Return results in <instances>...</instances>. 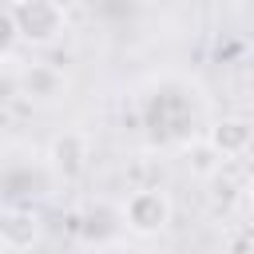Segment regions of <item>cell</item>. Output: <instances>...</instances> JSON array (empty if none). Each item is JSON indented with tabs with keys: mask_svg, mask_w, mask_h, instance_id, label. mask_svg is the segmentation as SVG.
<instances>
[{
	"mask_svg": "<svg viewBox=\"0 0 254 254\" xmlns=\"http://www.w3.org/2000/svg\"><path fill=\"white\" fill-rule=\"evenodd\" d=\"M119 206H123L127 234H135V238H155V234H163V230L171 226V218H175V202H171V194L159 190V187H139V190H131Z\"/></svg>",
	"mask_w": 254,
	"mask_h": 254,
	"instance_id": "cell-3",
	"label": "cell"
},
{
	"mask_svg": "<svg viewBox=\"0 0 254 254\" xmlns=\"http://www.w3.org/2000/svg\"><path fill=\"white\" fill-rule=\"evenodd\" d=\"M210 254H214V250H210Z\"/></svg>",
	"mask_w": 254,
	"mask_h": 254,
	"instance_id": "cell-11",
	"label": "cell"
},
{
	"mask_svg": "<svg viewBox=\"0 0 254 254\" xmlns=\"http://www.w3.org/2000/svg\"><path fill=\"white\" fill-rule=\"evenodd\" d=\"M8 20L24 48H52L67 32V12L60 0H8Z\"/></svg>",
	"mask_w": 254,
	"mask_h": 254,
	"instance_id": "cell-2",
	"label": "cell"
},
{
	"mask_svg": "<svg viewBox=\"0 0 254 254\" xmlns=\"http://www.w3.org/2000/svg\"><path fill=\"white\" fill-rule=\"evenodd\" d=\"M210 151L222 159V163H234V159H246L254 151V123L246 115H218L206 123V135Z\"/></svg>",
	"mask_w": 254,
	"mask_h": 254,
	"instance_id": "cell-6",
	"label": "cell"
},
{
	"mask_svg": "<svg viewBox=\"0 0 254 254\" xmlns=\"http://www.w3.org/2000/svg\"><path fill=\"white\" fill-rule=\"evenodd\" d=\"M250 48H254V32H250Z\"/></svg>",
	"mask_w": 254,
	"mask_h": 254,
	"instance_id": "cell-10",
	"label": "cell"
},
{
	"mask_svg": "<svg viewBox=\"0 0 254 254\" xmlns=\"http://www.w3.org/2000/svg\"><path fill=\"white\" fill-rule=\"evenodd\" d=\"M183 83H155L143 95V127L159 147H190L198 127V107Z\"/></svg>",
	"mask_w": 254,
	"mask_h": 254,
	"instance_id": "cell-1",
	"label": "cell"
},
{
	"mask_svg": "<svg viewBox=\"0 0 254 254\" xmlns=\"http://www.w3.org/2000/svg\"><path fill=\"white\" fill-rule=\"evenodd\" d=\"M44 230V218L32 202H4V214H0V242L8 254H24L36 246Z\"/></svg>",
	"mask_w": 254,
	"mask_h": 254,
	"instance_id": "cell-7",
	"label": "cell"
},
{
	"mask_svg": "<svg viewBox=\"0 0 254 254\" xmlns=\"http://www.w3.org/2000/svg\"><path fill=\"white\" fill-rule=\"evenodd\" d=\"M242 194H246V202H250V206H254V171H250V175H246V183H242Z\"/></svg>",
	"mask_w": 254,
	"mask_h": 254,
	"instance_id": "cell-9",
	"label": "cell"
},
{
	"mask_svg": "<svg viewBox=\"0 0 254 254\" xmlns=\"http://www.w3.org/2000/svg\"><path fill=\"white\" fill-rule=\"evenodd\" d=\"M4 71H8V83L20 87V95L28 103H56L64 91H67V75L52 64H28L20 75H16V56L4 60Z\"/></svg>",
	"mask_w": 254,
	"mask_h": 254,
	"instance_id": "cell-4",
	"label": "cell"
},
{
	"mask_svg": "<svg viewBox=\"0 0 254 254\" xmlns=\"http://www.w3.org/2000/svg\"><path fill=\"white\" fill-rule=\"evenodd\" d=\"M79 234L83 242L91 246H111L119 234H127V222H123V206H107V202H95L83 222H79Z\"/></svg>",
	"mask_w": 254,
	"mask_h": 254,
	"instance_id": "cell-8",
	"label": "cell"
},
{
	"mask_svg": "<svg viewBox=\"0 0 254 254\" xmlns=\"http://www.w3.org/2000/svg\"><path fill=\"white\" fill-rule=\"evenodd\" d=\"M87 159H91V147H87V135H83V131H60V135L48 143V155H44L48 171H52L56 183H64V187H71V183L83 179Z\"/></svg>",
	"mask_w": 254,
	"mask_h": 254,
	"instance_id": "cell-5",
	"label": "cell"
}]
</instances>
